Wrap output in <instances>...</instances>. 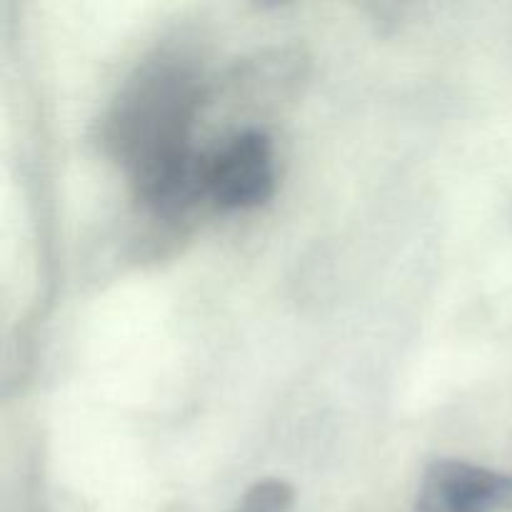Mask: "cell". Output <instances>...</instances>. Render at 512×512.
Instances as JSON below:
<instances>
[{
    "label": "cell",
    "mask_w": 512,
    "mask_h": 512,
    "mask_svg": "<svg viewBox=\"0 0 512 512\" xmlns=\"http://www.w3.org/2000/svg\"><path fill=\"white\" fill-rule=\"evenodd\" d=\"M275 193L273 143L263 130H245L208 158V195L223 210H253Z\"/></svg>",
    "instance_id": "1"
},
{
    "label": "cell",
    "mask_w": 512,
    "mask_h": 512,
    "mask_svg": "<svg viewBox=\"0 0 512 512\" xmlns=\"http://www.w3.org/2000/svg\"><path fill=\"white\" fill-rule=\"evenodd\" d=\"M413 512H512V475L435 460L425 468Z\"/></svg>",
    "instance_id": "2"
},
{
    "label": "cell",
    "mask_w": 512,
    "mask_h": 512,
    "mask_svg": "<svg viewBox=\"0 0 512 512\" xmlns=\"http://www.w3.org/2000/svg\"><path fill=\"white\" fill-rule=\"evenodd\" d=\"M295 503V490L285 480H258L240 500L238 512H288Z\"/></svg>",
    "instance_id": "4"
},
{
    "label": "cell",
    "mask_w": 512,
    "mask_h": 512,
    "mask_svg": "<svg viewBox=\"0 0 512 512\" xmlns=\"http://www.w3.org/2000/svg\"><path fill=\"white\" fill-rule=\"evenodd\" d=\"M135 198L160 215L183 213L208 195V158L188 143L148 155L130 168Z\"/></svg>",
    "instance_id": "3"
}]
</instances>
